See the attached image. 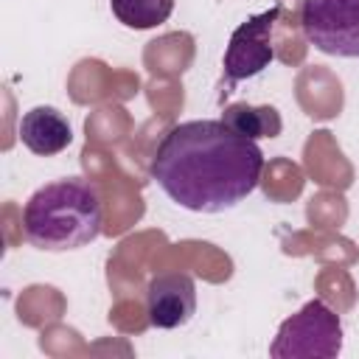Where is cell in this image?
Masks as SVG:
<instances>
[{"label":"cell","mask_w":359,"mask_h":359,"mask_svg":"<svg viewBox=\"0 0 359 359\" xmlns=\"http://www.w3.org/2000/svg\"><path fill=\"white\" fill-rule=\"evenodd\" d=\"M264 151L224 121H182L171 126L149 163L157 188L194 213H224L261 182Z\"/></svg>","instance_id":"1"},{"label":"cell","mask_w":359,"mask_h":359,"mask_svg":"<svg viewBox=\"0 0 359 359\" xmlns=\"http://www.w3.org/2000/svg\"><path fill=\"white\" fill-rule=\"evenodd\" d=\"M104 205L98 188L84 177H65L36 188L22 208V233L42 252L87 247L101 236Z\"/></svg>","instance_id":"2"},{"label":"cell","mask_w":359,"mask_h":359,"mask_svg":"<svg viewBox=\"0 0 359 359\" xmlns=\"http://www.w3.org/2000/svg\"><path fill=\"white\" fill-rule=\"evenodd\" d=\"M342 351V323L323 300H309L297 314L280 323L269 356L272 359H334Z\"/></svg>","instance_id":"3"},{"label":"cell","mask_w":359,"mask_h":359,"mask_svg":"<svg viewBox=\"0 0 359 359\" xmlns=\"http://www.w3.org/2000/svg\"><path fill=\"white\" fill-rule=\"evenodd\" d=\"M278 20H280V6H272L261 14L247 17L230 34V42H227V50H224V59H222V70H224L222 87H219L222 95H227L238 81L264 73L275 62L272 31H275Z\"/></svg>","instance_id":"4"},{"label":"cell","mask_w":359,"mask_h":359,"mask_svg":"<svg viewBox=\"0 0 359 359\" xmlns=\"http://www.w3.org/2000/svg\"><path fill=\"white\" fill-rule=\"evenodd\" d=\"M300 28L320 53L359 59V0H303Z\"/></svg>","instance_id":"5"},{"label":"cell","mask_w":359,"mask_h":359,"mask_svg":"<svg viewBox=\"0 0 359 359\" xmlns=\"http://www.w3.org/2000/svg\"><path fill=\"white\" fill-rule=\"evenodd\" d=\"M196 314V286L185 272L154 275L146 286V317L160 331L182 328Z\"/></svg>","instance_id":"6"},{"label":"cell","mask_w":359,"mask_h":359,"mask_svg":"<svg viewBox=\"0 0 359 359\" xmlns=\"http://www.w3.org/2000/svg\"><path fill=\"white\" fill-rule=\"evenodd\" d=\"M20 140L36 157H53L65 151L73 140L70 121L56 107H31L20 118Z\"/></svg>","instance_id":"7"},{"label":"cell","mask_w":359,"mask_h":359,"mask_svg":"<svg viewBox=\"0 0 359 359\" xmlns=\"http://www.w3.org/2000/svg\"><path fill=\"white\" fill-rule=\"evenodd\" d=\"M222 121L250 137V140H258V137H278L283 123H280V115L275 107H252L247 101H236V104H227L224 112H222Z\"/></svg>","instance_id":"8"},{"label":"cell","mask_w":359,"mask_h":359,"mask_svg":"<svg viewBox=\"0 0 359 359\" xmlns=\"http://www.w3.org/2000/svg\"><path fill=\"white\" fill-rule=\"evenodd\" d=\"M174 6H177V0H109L115 20L132 31H146V28L163 25L171 17Z\"/></svg>","instance_id":"9"}]
</instances>
